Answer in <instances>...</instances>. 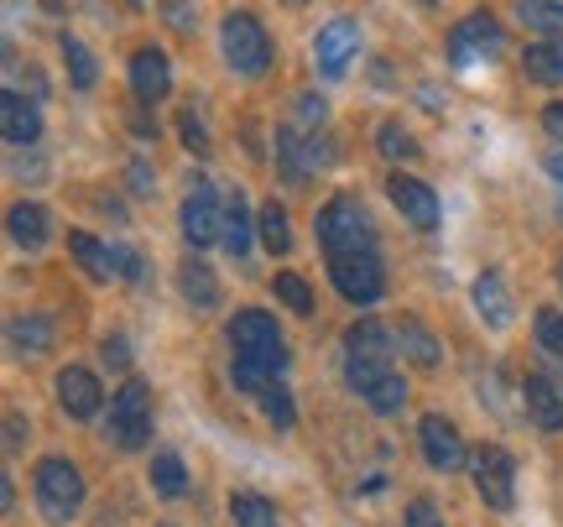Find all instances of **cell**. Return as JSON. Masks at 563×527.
<instances>
[{"label":"cell","mask_w":563,"mask_h":527,"mask_svg":"<svg viewBox=\"0 0 563 527\" xmlns=\"http://www.w3.org/2000/svg\"><path fill=\"white\" fill-rule=\"evenodd\" d=\"M344 382L361 392L376 413H402L407 403V382L391 365V334L376 319L344 329Z\"/></svg>","instance_id":"cell-1"},{"label":"cell","mask_w":563,"mask_h":527,"mask_svg":"<svg viewBox=\"0 0 563 527\" xmlns=\"http://www.w3.org/2000/svg\"><path fill=\"white\" fill-rule=\"evenodd\" d=\"M287 371V340L272 314L262 308H245L230 319V376H235V392L245 397H262L266 386Z\"/></svg>","instance_id":"cell-2"},{"label":"cell","mask_w":563,"mask_h":527,"mask_svg":"<svg viewBox=\"0 0 563 527\" xmlns=\"http://www.w3.org/2000/svg\"><path fill=\"white\" fill-rule=\"evenodd\" d=\"M319 245L329 262H340V256H382L376 251V224L350 194H340V199H329L319 209Z\"/></svg>","instance_id":"cell-3"},{"label":"cell","mask_w":563,"mask_h":527,"mask_svg":"<svg viewBox=\"0 0 563 527\" xmlns=\"http://www.w3.org/2000/svg\"><path fill=\"white\" fill-rule=\"evenodd\" d=\"M220 47H224V63L241 74V79H256L272 68V37L266 26L251 11H230L220 26Z\"/></svg>","instance_id":"cell-4"},{"label":"cell","mask_w":563,"mask_h":527,"mask_svg":"<svg viewBox=\"0 0 563 527\" xmlns=\"http://www.w3.org/2000/svg\"><path fill=\"white\" fill-rule=\"evenodd\" d=\"M104 433L121 449H141L152 439V386L146 382H125L115 397H110V424Z\"/></svg>","instance_id":"cell-5"},{"label":"cell","mask_w":563,"mask_h":527,"mask_svg":"<svg viewBox=\"0 0 563 527\" xmlns=\"http://www.w3.org/2000/svg\"><path fill=\"white\" fill-rule=\"evenodd\" d=\"M37 507L47 523H68L84 507V475L74 460H42L37 465Z\"/></svg>","instance_id":"cell-6"},{"label":"cell","mask_w":563,"mask_h":527,"mask_svg":"<svg viewBox=\"0 0 563 527\" xmlns=\"http://www.w3.org/2000/svg\"><path fill=\"white\" fill-rule=\"evenodd\" d=\"M501 47H506V32L490 11H470V17L449 32V63H454V68H475V63L501 58Z\"/></svg>","instance_id":"cell-7"},{"label":"cell","mask_w":563,"mask_h":527,"mask_svg":"<svg viewBox=\"0 0 563 527\" xmlns=\"http://www.w3.org/2000/svg\"><path fill=\"white\" fill-rule=\"evenodd\" d=\"M470 470H475V491H481L485 507H496V512L517 507V460L501 444H481Z\"/></svg>","instance_id":"cell-8"},{"label":"cell","mask_w":563,"mask_h":527,"mask_svg":"<svg viewBox=\"0 0 563 527\" xmlns=\"http://www.w3.org/2000/svg\"><path fill=\"white\" fill-rule=\"evenodd\" d=\"M355 53H361V21L355 17L323 21L319 37H313V68H319V79H340Z\"/></svg>","instance_id":"cell-9"},{"label":"cell","mask_w":563,"mask_h":527,"mask_svg":"<svg viewBox=\"0 0 563 527\" xmlns=\"http://www.w3.org/2000/svg\"><path fill=\"white\" fill-rule=\"evenodd\" d=\"M183 241L194 245V251L224 241V209H220L214 188H209L203 178H194V194L183 199Z\"/></svg>","instance_id":"cell-10"},{"label":"cell","mask_w":563,"mask_h":527,"mask_svg":"<svg viewBox=\"0 0 563 527\" xmlns=\"http://www.w3.org/2000/svg\"><path fill=\"white\" fill-rule=\"evenodd\" d=\"M329 277L340 287V298L350 304H376L386 293V277H382V256H340V262H329Z\"/></svg>","instance_id":"cell-11"},{"label":"cell","mask_w":563,"mask_h":527,"mask_svg":"<svg viewBox=\"0 0 563 527\" xmlns=\"http://www.w3.org/2000/svg\"><path fill=\"white\" fill-rule=\"evenodd\" d=\"M277 163H282V178L302 188V178L313 173V167L329 163V152L313 142V131H302V125H282L277 131Z\"/></svg>","instance_id":"cell-12"},{"label":"cell","mask_w":563,"mask_h":527,"mask_svg":"<svg viewBox=\"0 0 563 527\" xmlns=\"http://www.w3.org/2000/svg\"><path fill=\"white\" fill-rule=\"evenodd\" d=\"M386 194H391V204L402 209L407 224L439 230V194H433L422 178H412V173H391V178H386Z\"/></svg>","instance_id":"cell-13"},{"label":"cell","mask_w":563,"mask_h":527,"mask_svg":"<svg viewBox=\"0 0 563 527\" xmlns=\"http://www.w3.org/2000/svg\"><path fill=\"white\" fill-rule=\"evenodd\" d=\"M418 444H422V460L433 470H460L464 465V439H460V428L449 424V418H439V413H428L418 424Z\"/></svg>","instance_id":"cell-14"},{"label":"cell","mask_w":563,"mask_h":527,"mask_svg":"<svg viewBox=\"0 0 563 527\" xmlns=\"http://www.w3.org/2000/svg\"><path fill=\"white\" fill-rule=\"evenodd\" d=\"M131 89H136L141 105L167 100V89H173V63H167L162 47H136V58H131Z\"/></svg>","instance_id":"cell-15"},{"label":"cell","mask_w":563,"mask_h":527,"mask_svg":"<svg viewBox=\"0 0 563 527\" xmlns=\"http://www.w3.org/2000/svg\"><path fill=\"white\" fill-rule=\"evenodd\" d=\"M58 403L68 418H95L104 403L100 382H95V371H84V365H68V371H58Z\"/></svg>","instance_id":"cell-16"},{"label":"cell","mask_w":563,"mask_h":527,"mask_svg":"<svg viewBox=\"0 0 563 527\" xmlns=\"http://www.w3.org/2000/svg\"><path fill=\"white\" fill-rule=\"evenodd\" d=\"M0 131H5L11 146H37L42 142L37 105L26 100V95H16V89H5V95H0Z\"/></svg>","instance_id":"cell-17"},{"label":"cell","mask_w":563,"mask_h":527,"mask_svg":"<svg viewBox=\"0 0 563 527\" xmlns=\"http://www.w3.org/2000/svg\"><path fill=\"white\" fill-rule=\"evenodd\" d=\"M522 403H527V418L543 428V433H559L563 428V397H559V386L548 382V376H527Z\"/></svg>","instance_id":"cell-18"},{"label":"cell","mask_w":563,"mask_h":527,"mask_svg":"<svg viewBox=\"0 0 563 527\" xmlns=\"http://www.w3.org/2000/svg\"><path fill=\"white\" fill-rule=\"evenodd\" d=\"M68 251L79 256V266H84V277H89V283H110V277H121V256H115V245H100L95 235L74 230V235H68Z\"/></svg>","instance_id":"cell-19"},{"label":"cell","mask_w":563,"mask_h":527,"mask_svg":"<svg viewBox=\"0 0 563 527\" xmlns=\"http://www.w3.org/2000/svg\"><path fill=\"white\" fill-rule=\"evenodd\" d=\"M5 224H11V241H16L21 251H42L47 235H53V220H47L42 204H16V209L5 215Z\"/></svg>","instance_id":"cell-20"},{"label":"cell","mask_w":563,"mask_h":527,"mask_svg":"<svg viewBox=\"0 0 563 527\" xmlns=\"http://www.w3.org/2000/svg\"><path fill=\"white\" fill-rule=\"evenodd\" d=\"M475 308H481V319L490 329L511 325V293H506V283L496 272H481V277H475Z\"/></svg>","instance_id":"cell-21"},{"label":"cell","mask_w":563,"mask_h":527,"mask_svg":"<svg viewBox=\"0 0 563 527\" xmlns=\"http://www.w3.org/2000/svg\"><path fill=\"white\" fill-rule=\"evenodd\" d=\"M178 287H183V298L199 308V314H209V308H220V283H214V272L203 262H183V272H178Z\"/></svg>","instance_id":"cell-22"},{"label":"cell","mask_w":563,"mask_h":527,"mask_svg":"<svg viewBox=\"0 0 563 527\" xmlns=\"http://www.w3.org/2000/svg\"><path fill=\"white\" fill-rule=\"evenodd\" d=\"M5 340L16 355H42V350L53 345V325L42 319V314H26V319H11L5 325Z\"/></svg>","instance_id":"cell-23"},{"label":"cell","mask_w":563,"mask_h":527,"mask_svg":"<svg viewBox=\"0 0 563 527\" xmlns=\"http://www.w3.org/2000/svg\"><path fill=\"white\" fill-rule=\"evenodd\" d=\"M522 68L532 84H563V47L559 42H532L522 53Z\"/></svg>","instance_id":"cell-24"},{"label":"cell","mask_w":563,"mask_h":527,"mask_svg":"<svg viewBox=\"0 0 563 527\" xmlns=\"http://www.w3.org/2000/svg\"><path fill=\"white\" fill-rule=\"evenodd\" d=\"M397 345H402V355L412 365H422V371H433V365H439V350H443L439 340L418 325V319H402V329H397Z\"/></svg>","instance_id":"cell-25"},{"label":"cell","mask_w":563,"mask_h":527,"mask_svg":"<svg viewBox=\"0 0 563 527\" xmlns=\"http://www.w3.org/2000/svg\"><path fill=\"white\" fill-rule=\"evenodd\" d=\"M517 17L538 37H563V6L559 0H517Z\"/></svg>","instance_id":"cell-26"},{"label":"cell","mask_w":563,"mask_h":527,"mask_svg":"<svg viewBox=\"0 0 563 527\" xmlns=\"http://www.w3.org/2000/svg\"><path fill=\"white\" fill-rule=\"evenodd\" d=\"M230 517H235V527H277V507L266 496H256V491H235L230 496Z\"/></svg>","instance_id":"cell-27"},{"label":"cell","mask_w":563,"mask_h":527,"mask_svg":"<svg viewBox=\"0 0 563 527\" xmlns=\"http://www.w3.org/2000/svg\"><path fill=\"white\" fill-rule=\"evenodd\" d=\"M63 58H68V79H74V89H95V84H100V63H95V53H89L79 37H68V32H63Z\"/></svg>","instance_id":"cell-28"},{"label":"cell","mask_w":563,"mask_h":527,"mask_svg":"<svg viewBox=\"0 0 563 527\" xmlns=\"http://www.w3.org/2000/svg\"><path fill=\"white\" fill-rule=\"evenodd\" d=\"M224 251H230V256H245V251H251V209H245L241 194L224 204Z\"/></svg>","instance_id":"cell-29"},{"label":"cell","mask_w":563,"mask_h":527,"mask_svg":"<svg viewBox=\"0 0 563 527\" xmlns=\"http://www.w3.org/2000/svg\"><path fill=\"white\" fill-rule=\"evenodd\" d=\"M152 491L167 496V502H178L183 491H188V470H183L178 454H157V460H152Z\"/></svg>","instance_id":"cell-30"},{"label":"cell","mask_w":563,"mask_h":527,"mask_svg":"<svg viewBox=\"0 0 563 527\" xmlns=\"http://www.w3.org/2000/svg\"><path fill=\"white\" fill-rule=\"evenodd\" d=\"M262 413H266V424L277 428V433H287V428L298 424V407H292V392H287L282 382H272V386L262 392Z\"/></svg>","instance_id":"cell-31"},{"label":"cell","mask_w":563,"mask_h":527,"mask_svg":"<svg viewBox=\"0 0 563 527\" xmlns=\"http://www.w3.org/2000/svg\"><path fill=\"white\" fill-rule=\"evenodd\" d=\"M262 241H266V251H272V256H287V245H292V230H287V209H282L277 199L266 204L262 209Z\"/></svg>","instance_id":"cell-32"},{"label":"cell","mask_w":563,"mask_h":527,"mask_svg":"<svg viewBox=\"0 0 563 527\" xmlns=\"http://www.w3.org/2000/svg\"><path fill=\"white\" fill-rule=\"evenodd\" d=\"M376 146H382V157H391V163H412V157H418V142H412L397 121L376 125Z\"/></svg>","instance_id":"cell-33"},{"label":"cell","mask_w":563,"mask_h":527,"mask_svg":"<svg viewBox=\"0 0 563 527\" xmlns=\"http://www.w3.org/2000/svg\"><path fill=\"white\" fill-rule=\"evenodd\" d=\"M272 287H277V298L292 308V314H313V287L302 283L298 272H277V283Z\"/></svg>","instance_id":"cell-34"},{"label":"cell","mask_w":563,"mask_h":527,"mask_svg":"<svg viewBox=\"0 0 563 527\" xmlns=\"http://www.w3.org/2000/svg\"><path fill=\"white\" fill-rule=\"evenodd\" d=\"M178 136H183V146H188V152H194V157H209V131H203V121L199 116H194V110H183L178 116Z\"/></svg>","instance_id":"cell-35"},{"label":"cell","mask_w":563,"mask_h":527,"mask_svg":"<svg viewBox=\"0 0 563 527\" xmlns=\"http://www.w3.org/2000/svg\"><path fill=\"white\" fill-rule=\"evenodd\" d=\"M538 345H543L548 355H563V314L559 308H543V314H538Z\"/></svg>","instance_id":"cell-36"},{"label":"cell","mask_w":563,"mask_h":527,"mask_svg":"<svg viewBox=\"0 0 563 527\" xmlns=\"http://www.w3.org/2000/svg\"><path fill=\"white\" fill-rule=\"evenodd\" d=\"M162 11H167V26H173V32L194 37V26H199V11H194V0H162Z\"/></svg>","instance_id":"cell-37"},{"label":"cell","mask_w":563,"mask_h":527,"mask_svg":"<svg viewBox=\"0 0 563 527\" xmlns=\"http://www.w3.org/2000/svg\"><path fill=\"white\" fill-rule=\"evenodd\" d=\"M323 116H329V105H323L319 95H298V125L302 131H319Z\"/></svg>","instance_id":"cell-38"},{"label":"cell","mask_w":563,"mask_h":527,"mask_svg":"<svg viewBox=\"0 0 563 527\" xmlns=\"http://www.w3.org/2000/svg\"><path fill=\"white\" fill-rule=\"evenodd\" d=\"M407 527H443L439 507L428 502V496H412V507H407Z\"/></svg>","instance_id":"cell-39"},{"label":"cell","mask_w":563,"mask_h":527,"mask_svg":"<svg viewBox=\"0 0 563 527\" xmlns=\"http://www.w3.org/2000/svg\"><path fill=\"white\" fill-rule=\"evenodd\" d=\"M100 355H104V365H115V371H121V365H131V350H125L121 334H115V340H104Z\"/></svg>","instance_id":"cell-40"},{"label":"cell","mask_w":563,"mask_h":527,"mask_svg":"<svg viewBox=\"0 0 563 527\" xmlns=\"http://www.w3.org/2000/svg\"><path fill=\"white\" fill-rule=\"evenodd\" d=\"M125 178H131V194H152V167L146 163H131L125 167Z\"/></svg>","instance_id":"cell-41"},{"label":"cell","mask_w":563,"mask_h":527,"mask_svg":"<svg viewBox=\"0 0 563 527\" xmlns=\"http://www.w3.org/2000/svg\"><path fill=\"white\" fill-rule=\"evenodd\" d=\"M543 125H548V136H553V142H563V100L543 110Z\"/></svg>","instance_id":"cell-42"},{"label":"cell","mask_w":563,"mask_h":527,"mask_svg":"<svg viewBox=\"0 0 563 527\" xmlns=\"http://www.w3.org/2000/svg\"><path fill=\"white\" fill-rule=\"evenodd\" d=\"M21 433H26V424L11 413V418H5V454H16V449H21Z\"/></svg>","instance_id":"cell-43"},{"label":"cell","mask_w":563,"mask_h":527,"mask_svg":"<svg viewBox=\"0 0 563 527\" xmlns=\"http://www.w3.org/2000/svg\"><path fill=\"white\" fill-rule=\"evenodd\" d=\"M543 167H548V178H553V183H563V152H548Z\"/></svg>","instance_id":"cell-44"},{"label":"cell","mask_w":563,"mask_h":527,"mask_svg":"<svg viewBox=\"0 0 563 527\" xmlns=\"http://www.w3.org/2000/svg\"><path fill=\"white\" fill-rule=\"evenodd\" d=\"M0 507L16 512V486H11V481H0Z\"/></svg>","instance_id":"cell-45"},{"label":"cell","mask_w":563,"mask_h":527,"mask_svg":"<svg viewBox=\"0 0 563 527\" xmlns=\"http://www.w3.org/2000/svg\"><path fill=\"white\" fill-rule=\"evenodd\" d=\"M282 6H302V0H282Z\"/></svg>","instance_id":"cell-46"},{"label":"cell","mask_w":563,"mask_h":527,"mask_svg":"<svg viewBox=\"0 0 563 527\" xmlns=\"http://www.w3.org/2000/svg\"><path fill=\"white\" fill-rule=\"evenodd\" d=\"M559 283H563V262H559Z\"/></svg>","instance_id":"cell-47"}]
</instances>
